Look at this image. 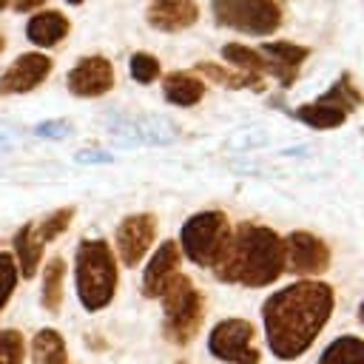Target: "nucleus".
Masks as SVG:
<instances>
[{"label": "nucleus", "instance_id": "nucleus-23", "mask_svg": "<svg viewBox=\"0 0 364 364\" xmlns=\"http://www.w3.org/2000/svg\"><path fill=\"white\" fill-rule=\"evenodd\" d=\"M318 364H364V355H361V338L347 333V336H338L336 341H330L324 347V353L318 355Z\"/></svg>", "mask_w": 364, "mask_h": 364}, {"label": "nucleus", "instance_id": "nucleus-15", "mask_svg": "<svg viewBox=\"0 0 364 364\" xmlns=\"http://www.w3.org/2000/svg\"><path fill=\"white\" fill-rule=\"evenodd\" d=\"M145 17H148L151 28L182 31V28H191L199 20V6L193 0H162V3L148 6Z\"/></svg>", "mask_w": 364, "mask_h": 364}, {"label": "nucleus", "instance_id": "nucleus-7", "mask_svg": "<svg viewBox=\"0 0 364 364\" xmlns=\"http://www.w3.org/2000/svg\"><path fill=\"white\" fill-rule=\"evenodd\" d=\"M213 20L242 34L264 37L282 26V9L276 0H210Z\"/></svg>", "mask_w": 364, "mask_h": 364}, {"label": "nucleus", "instance_id": "nucleus-27", "mask_svg": "<svg viewBox=\"0 0 364 364\" xmlns=\"http://www.w3.org/2000/svg\"><path fill=\"white\" fill-rule=\"evenodd\" d=\"M17 279H20V273H17V264H14L11 253H0V313L6 310L9 299L14 296Z\"/></svg>", "mask_w": 364, "mask_h": 364}, {"label": "nucleus", "instance_id": "nucleus-21", "mask_svg": "<svg viewBox=\"0 0 364 364\" xmlns=\"http://www.w3.org/2000/svg\"><path fill=\"white\" fill-rule=\"evenodd\" d=\"M63 279H65V262L60 256L48 259L43 267V284H40V304L48 313H60L63 307Z\"/></svg>", "mask_w": 364, "mask_h": 364}, {"label": "nucleus", "instance_id": "nucleus-4", "mask_svg": "<svg viewBox=\"0 0 364 364\" xmlns=\"http://www.w3.org/2000/svg\"><path fill=\"white\" fill-rule=\"evenodd\" d=\"M159 301H162V313H165V321H162L165 338L171 344H182V347L191 344L205 318V296L193 287V282L185 273H179L162 290Z\"/></svg>", "mask_w": 364, "mask_h": 364}, {"label": "nucleus", "instance_id": "nucleus-13", "mask_svg": "<svg viewBox=\"0 0 364 364\" xmlns=\"http://www.w3.org/2000/svg\"><path fill=\"white\" fill-rule=\"evenodd\" d=\"M179 259H182V253H179L176 242H171V239H165L154 250V256H151V262L145 264V273H142V293H145V299H159L162 290L173 282V276L182 273L179 270Z\"/></svg>", "mask_w": 364, "mask_h": 364}, {"label": "nucleus", "instance_id": "nucleus-11", "mask_svg": "<svg viewBox=\"0 0 364 364\" xmlns=\"http://www.w3.org/2000/svg\"><path fill=\"white\" fill-rule=\"evenodd\" d=\"M54 63L48 54L43 51H28V54H20L3 74H0V94L9 97V94H28L34 91L40 82H46V77L51 74Z\"/></svg>", "mask_w": 364, "mask_h": 364}, {"label": "nucleus", "instance_id": "nucleus-17", "mask_svg": "<svg viewBox=\"0 0 364 364\" xmlns=\"http://www.w3.org/2000/svg\"><path fill=\"white\" fill-rule=\"evenodd\" d=\"M11 247H14L11 259H14V264H17V273H20L23 279H34V273H37V267H40V259H43V245H40L37 236H34V222L23 225V228L14 233Z\"/></svg>", "mask_w": 364, "mask_h": 364}, {"label": "nucleus", "instance_id": "nucleus-16", "mask_svg": "<svg viewBox=\"0 0 364 364\" xmlns=\"http://www.w3.org/2000/svg\"><path fill=\"white\" fill-rule=\"evenodd\" d=\"M68 28H71V23L65 20L63 11L46 9V11L31 14V20L26 23V37H28L34 46H57V43L68 34Z\"/></svg>", "mask_w": 364, "mask_h": 364}, {"label": "nucleus", "instance_id": "nucleus-19", "mask_svg": "<svg viewBox=\"0 0 364 364\" xmlns=\"http://www.w3.org/2000/svg\"><path fill=\"white\" fill-rule=\"evenodd\" d=\"M31 361L34 364H68V347L60 330L43 327L31 338Z\"/></svg>", "mask_w": 364, "mask_h": 364}, {"label": "nucleus", "instance_id": "nucleus-28", "mask_svg": "<svg viewBox=\"0 0 364 364\" xmlns=\"http://www.w3.org/2000/svg\"><path fill=\"white\" fill-rule=\"evenodd\" d=\"M63 131H65L63 122H46V125L37 128V134H48V136H57V134H63Z\"/></svg>", "mask_w": 364, "mask_h": 364}, {"label": "nucleus", "instance_id": "nucleus-24", "mask_svg": "<svg viewBox=\"0 0 364 364\" xmlns=\"http://www.w3.org/2000/svg\"><path fill=\"white\" fill-rule=\"evenodd\" d=\"M71 219H74V208L51 210L46 219H40V225H34V236H37V242H40V245L54 242L60 233H65V230H68Z\"/></svg>", "mask_w": 364, "mask_h": 364}, {"label": "nucleus", "instance_id": "nucleus-1", "mask_svg": "<svg viewBox=\"0 0 364 364\" xmlns=\"http://www.w3.org/2000/svg\"><path fill=\"white\" fill-rule=\"evenodd\" d=\"M336 307L333 287L321 279H299L262 304V327L267 350L282 361L301 358L327 327Z\"/></svg>", "mask_w": 364, "mask_h": 364}, {"label": "nucleus", "instance_id": "nucleus-31", "mask_svg": "<svg viewBox=\"0 0 364 364\" xmlns=\"http://www.w3.org/2000/svg\"><path fill=\"white\" fill-rule=\"evenodd\" d=\"M65 3H71V6H80V3H85V0H65Z\"/></svg>", "mask_w": 364, "mask_h": 364}, {"label": "nucleus", "instance_id": "nucleus-30", "mask_svg": "<svg viewBox=\"0 0 364 364\" xmlns=\"http://www.w3.org/2000/svg\"><path fill=\"white\" fill-rule=\"evenodd\" d=\"M3 48H6V37L0 34V54H3Z\"/></svg>", "mask_w": 364, "mask_h": 364}, {"label": "nucleus", "instance_id": "nucleus-14", "mask_svg": "<svg viewBox=\"0 0 364 364\" xmlns=\"http://www.w3.org/2000/svg\"><path fill=\"white\" fill-rule=\"evenodd\" d=\"M264 54V60L270 63V74L279 80V85H293L296 74H299V65L307 60V48L304 46H296V43H287V40H273V43H264L259 48Z\"/></svg>", "mask_w": 364, "mask_h": 364}, {"label": "nucleus", "instance_id": "nucleus-29", "mask_svg": "<svg viewBox=\"0 0 364 364\" xmlns=\"http://www.w3.org/2000/svg\"><path fill=\"white\" fill-rule=\"evenodd\" d=\"M46 0H14V11H34L40 9Z\"/></svg>", "mask_w": 364, "mask_h": 364}, {"label": "nucleus", "instance_id": "nucleus-32", "mask_svg": "<svg viewBox=\"0 0 364 364\" xmlns=\"http://www.w3.org/2000/svg\"><path fill=\"white\" fill-rule=\"evenodd\" d=\"M148 3H151V6H154V3H162V0H148Z\"/></svg>", "mask_w": 364, "mask_h": 364}, {"label": "nucleus", "instance_id": "nucleus-3", "mask_svg": "<svg viewBox=\"0 0 364 364\" xmlns=\"http://www.w3.org/2000/svg\"><path fill=\"white\" fill-rule=\"evenodd\" d=\"M74 287L82 310H105L119 287L117 259L105 239H82L74 253Z\"/></svg>", "mask_w": 364, "mask_h": 364}, {"label": "nucleus", "instance_id": "nucleus-6", "mask_svg": "<svg viewBox=\"0 0 364 364\" xmlns=\"http://www.w3.org/2000/svg\"><path fill=\"white\" fill-rule=\"evenodd\" d=\"M361 102V94L358 88L353 85V77L350 74H341L318 100L313 102H304L293 111V117L310 128H338L347 122V117L353 114V108H358Z\"/></svg>", "mask_w": 364, "mask_h": 364}, {"label": "nucleus", "instance_id": "nucleus-33", "mask_svg": "<svg viewBox=\"0 0 364 364\" xmlns=\"http://www.w3.org/2000/svg\"><path fill=\"white\" fill-rule=\"evenodd\" d=\"M3 6H6V0H0V9H3Z\"/></svg>", "mask_w": 364, "mask_h": 364}, {"label": "nucleus", "instance_id": "nucleus-34", "mask_svg": "<svg viewBox=\"0 0 364 364\" xmlns=\"http://www.w3.org/2000/svg\"><path fill=\"white\" fill-rule=\"evenodd\" d=\"M173 364H185V361H173Z\"/></svg>", "mask_w": 364, "mask_h": 364}, {"label": "nucleus", "instance_id": "nucleus-9", "mask_svg": "<svg viewBox=\"0 0 364 364\" xmlns=\"http://www.w3.org/2000/svg\"><path fill=\"white\" fill-rule=\"evenodd\" d=\"M284 247V270L296 276H318L330 267V247L324 239L307 230H293L282 239Z\"/></svg>", "mask_w": 364, "mask_h": 364}, {"label": "nucleus", "instance_id": "nucleus-26", "mask_svg": "<svg viewBox=\"0 0 364 364\" xmlns=\"http://www.w3.org/2000/svg\"><path fill=\"white\" fill-rule=\"evenodd\" d=\"M128 65H131V77H134L136 82H142V85H148V82L159 80V74H162V65H159V60H156L154 54H145V51H136V54H131Z\"/></svg>", "mask_w": 364, "mask_h": 364}, {"label": "nucleus", "instance_id": "nucleus-20", "mask_svg": "<svg viewBox=\"0 0 364 364\" xmlns=\"http://www.w3.org/2000/svg\"><path fill=\"white\" fill-rule=\"evenodd\" d=\"M196 71H199L202 77H208V80L225 85V88H236V91H239V88H253V91H262V88H264V80H262V77L245 74V71H239V68H225V65H219V63H196Z\"/></svg>", "mask_w": 364, "mask_h": 364}, {"label": "nucleus", "instance_id": "nucleus-5", "mask_svg": "<svg viewBox=\"0 0 364 364\" xmlns=\"http://www.w3.org/2000/svg\"><path fill=\"white\" fill-rule=\"evenodd\" d=\"M230 219L222 210H199L179 228V253H185L199 267H213L228 247Z\"/></svg>", "mask_w": 364, "mask_h": 364}, {"label": "nucleus", "instance_id": "nucleus-18", "mask_svg": "<svg viewBox=\"0 0 364 364\" xmlns=\"http://www.w3.org/2000/svg\"><path fill=\"white\" fill-rule=\"evenodd\" d=\"M162 91H165V100L168 102H173L179 108H188V105H196L205 97V82L196 74L173 71V74H165Z\"/></svg>", "mask_w": 364, "mask_h": 364}, {"label": "nucleus", "instance_id": "nucleus-12", "mask_svg": "<svg viewBox=\"0 0 364 364\" xmlns=\"http://www.w3.org/2000/svg\"><path fill=\"white\" fill-rule=\"evenodd\" d=\"M114 65L100 57V54H91V57H82L74 63V68L68 71V91L74 97H102L114 88Z\"/></svg>", "mask_w": 364, "mask_h": 364}, {"label": "nucleus", "instance_id": "nucleus-10", "mask_svg": "<svg viewBox=\"0 0 364 364\" xmlns=\"http://www.w3.org/2000/svg\"><path fill=\"white\" fill-rule=\"evenodd\" d=\"M156 236V216L154 213H131L117 228V256L125 267H136Z\"/></svg>", "mask_w": 364, "mask_h": 364}, {"label": "nucleus", "instance_id": "nucleus-22", "mask_svg": "<svg viewBox=\"0 0 364 364\" xmlns=\"http://www.w3.org/2000/svg\"><path fill=\"white\" fill-rule=\"evenodd\" d=\"M222 57L245 74H256V77L270 74V63L264 60V54L259 48L242 46V43H228V46H222Z\"/></svg>", "mask_w": 364, "mask_h": 364}, {"label": "nucleus", "instance_id": "nucleus-25", "mask_svg": "<svg viewBox=\"0 0 364 364\" xmlns=\"http://www.w3.org/2000/svg\"><path fill=\"white\" fill-rule=\"evenodd\" d=\"M26 358V338L20 330L6 327L0 330V364H23Z\"/></svg>", "mask_w": 364, "mask_h": 364}, {"label": "nucleus", "instance_id": "nucleus-8", "mask_svg": "<svg viewBox=\"0 0 364 364\" xmlns=\"http://www.w3.org/2000/svg\"><path fill=\"white\" fill-rule=\"evenodd\" d=\"M256 330L247 318L230 316L210 327L208 333V353L225 364H259L262 353L256 347Z\"/></svg>", "mask_w": 364, "mask_h": 364}, {"label": "nucleus", "instance_id": "nucleus-2", "mask_svg": "<svg viewBox=\"0 0 364 364\" xmlns=\"http://www.w3.org/2000/svg\"><path fill=\"white\" fill-rule=\"evenodd\" d=\"M219 282L242 287H267L284 273L282 236L273 228L242 222L230 230L228 247L210 267Z\"/></svg>", "mask_w": 364, "mask_h": 364}]
</instances>
